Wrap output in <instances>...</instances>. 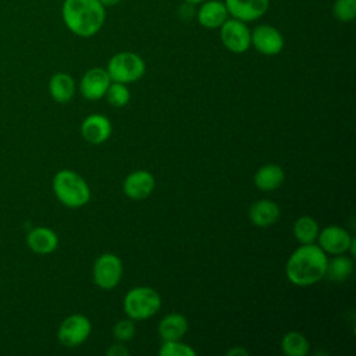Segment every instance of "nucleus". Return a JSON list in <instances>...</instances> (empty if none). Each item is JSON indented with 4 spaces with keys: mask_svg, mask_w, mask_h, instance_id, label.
<instances>
[{
    "mask_svg": "<svg viewBox=\"0 0 356 356\" xmlns=\"http://www.w3.org/2000/svg\"><path fill=\"white\" fill-rule=\"evenodd\" d=\"M327 253L314 243L300 245L292 252L285 264V275L296 286L317 284L325 277Z\"/></svg>",
    "mask_w": 356,
    "mask_h": 356,
    "instance_id": "nucleus-1",
    "label": "nucleus"
},
{
    "mask_svg": "<svg viewBox=\"0 0 356 356\" xmlns=\"http://www.w3.org/2000/svg\"><path fill=\"white\" fill-rule=\"evenodd\" d=\"M61 18L70 32L79 38H90L103 28L106 7L100 0H64Z\"/></svg>",
    "mask_w": 356,
    "mask_h": 356,
    "instance_id": "nucleus-2",
    "label": "nucleus"
},
{
    "mask_svg": "<svg viewBox=\"0 0 356 356\" xmlns=\"http://www.w3.org/2000/svg\"><path fill=\"white\" fill-rule=\"evenodd\" d=\"M53 192L57 200L70 209L85 206L90 199V188L85 178L72 170H60L53 177Z\"/></svg>",
    "mask_w": 356,
    "mask_h": 356,
    "instance_id": "nucleus-3",
    "label": "nucleus"
},
{
    "mask_svg": "<svg viewBox=\"0 0 356 356\" xmlns=\"http://www.w3.org/2000/svg\"><path fill=\"white\" fill-rule=\"evenodd\" d=\"M125 314L134 321L153 317L161 307V298L159 292L150 286L131 288L122 302Z\"/></svg>",
    "mask_w": 356,
    "mask_h": 356,
    "instance_id": "nucleus-4",
    "label": "nucleus"
},
{
    "mask_svg": "<svg viewBox=\"0 0 356 356\" xmlns=\"http://www.w3.org/2000/svg\"><path fill=\"white\" fill-rule=\"evenodd\" d=\"M107 72L113 82L132 83L139 81L146 72L145 60L134 51L115 53L107 63Z\"/></svg>",
    "mask_w": 356,
    "mask_h": 356,
    "instance_id": "nucleus-5",
    "label": "nucleus"
},
{
    "mask_svg": "<svg viewBox=\"0 0 356 356\" xmlns=\"http://www.w3.org/2000/svg\"><path fill=\"white\" fill-rule=\"evenodd\" d=\"M93 282L103 291L114 289L122 277V261L114 253H103L96 257L92 268Z\"/></svg>",
    "mask_w": 356,
    "mask_h": 356,
    "instance_id": "nucleus-6",
    "label": "nucleus"
},
{
    "mask_svg": "<svg viewBox=\"0 0 356 356\" xmlns=\"http://www.w3.org/2000/svg\"><path fill=\"white\" fill-rule=\"evenodd\" d=\"M90 331V320L85 314L74 313L61 321L57 331V338L63 346L76 348L89 338Z\"/></svg>",
    "mask_w": 356,
    "mask_h": 356,
    "instance_id": "nucleus-7",
    "label": "nucleus"
},
{
    "mask_svg": "<svg viewBox=\"0 0 356 356\" xmlns=\"http://www.w3.org/2000/svg\"><path fill=\"white\" fill-rule=\"evenodd\" d=\"M218 29L221 43L228 51L234 54H242L249 50L250 29L246 22L231 17Z\"/></svg>",
    "mask_w": 356,
    "mask_h": 356,
    "instance_id": "nucleus-8",
    "label": "nucleus"
},
{
    "mask_svg": "<svg viewBox=\"0 0 356 356\" xmlns=\"http://www.w3.org/2000/svg\"><path fill=\"white\" fill-rule=\"evenodd\" d=\"M285 44L282 33L273 25L260 24L250 31V46L263 56H277Z\"/></svg>",
    "mask_w": 356,
    "mask_h": 356,
    "instance_id": "nucleus-9",
    "label": "nucleus"
},
{
    "mask_svg": "<svg viewBox=\"0 0 356 356\" xmlns=\"http://www.w3.org/2000/svg\"><path fill=\"white\" fill-rule=\"evenodd\" d=\"M318 246L327 254H341L348 253L350 245L355 242L353 236L339 225H328L318 231L317 239Z\"/></svg>",
    "mask_w": 356,
    "mask_h": 356,
    "instance_id": "nucleus-10",
    "label": "nucleus"
},
{
    "mask_svg": "<svg viewBox=\"0 0 356 356\" xmlns=\"http://www.w3.org/2000/svg\"><path fill=\"white\" fill-rule=\"evenodd\" d=\"M110 83L111 78L107 70L93 67L82 75L79 81V90L86 100H99L106 95Z\"/></svg>",
    "mask_w": 356,
    "mask_h": 356,
    "instance_id": "nucleus-11",
    "label": "nucleus"
},
{
    "mask_svg": "<svg viewBox=\"0 0 356 356\" xmlns=\"http://www.w3.org/2000/svg\"><path fill=\"white\" fill-rule=\"evenodd\" d=\"M156 188V178L146 170H136L128 174L122 182V191L132 200H143L149 197Z\"/></svg>",
    "mask_w": 356,
    "mask_h": 356,
    "instance_id": "nucleus-12",
    "label": "nucleus"
},
{
    "mask_svg": "<svg viewBox=\"0 0 356 356\" xmlns=\"http://www.w3.org/2000/svg\"><path fill=\"white\" fill-rule=\"evenodd\" d=\"M229 17L243 22H253L261 18L270 7V0H224Z\"/></svg>",
    "mask_w": 356,
    "mask_h": 356,
    "instance_id": "nucleus-13",
    "label": "nucleus"
},
{
    "mask_svg": "<svg viewBox=\"0 0 356 356\" xmlns=\"http://www.w3.org/2000/svg\"><path fill=\"white\" fill-rule=\"evenodd\" d=\"M197 6L195 17L206 29H218L229 18L225 3L221 0H204Z\"/></svg>",
    "mask_w": 356,
    "mask_h": 356,
    "instance_id": "nucleus-14",
    "label": "nucleus"
},
{
    "mask_svg": "<svg viewBox=\"0 0 356 356\" xmlns=\"http://www.w3.org/2000/svg\"><path fill=\"white\" fill-rule=\"evenodd\" d=\"M110 120L102 114H90L81 124V135L90 145H102L111 135Z\"/></svg>",
    "mask_w": 356,
    "mask_h": 356,
    "instance_id": "nucleus-15",
    "label": "nucleus"
},
{
    "mask_svg": "<svg viewBox=\"0 0 356 356\" xmlns=\"http://www.w3.org/2000/svg\"><path fill=\"white\" fill-rule=\"evenodd\" d=\"M248 216L253 225L260 228H267L274 225L278 221L281 216V210L275 202L270 199H260L250 204L248 210Z\"/></svg>",
    "mask_w": 356,
    "mask_h": 356,
    "instance_id": "nucleus-16",
    "label": "nucleus"
},
{
    "mask_svg": "<svg viewBox=\"0 0 356 356\" xmlns=\"http://www.w3.org/2000/svg\"><path fill=\"white\" fill-rule=\"evenodd\" d=\"M26 245L36 254H50L58 246V236L49 227H35L26 235Z\"/></svg>",
    "mask_w": 356,
    "mask_h": 356,
    "instance_id": "nucleus-17",
    "label": "nucleus"
},
{
    "mask_svg": "<svg viewBox=\"0 0 356 356\" xmlns=\"http://www.w3.org/2000/svg\"><path fill=\"white\" fill-rule=\"evenodd\" d=\"M285 181V172L281 165L268 163L261 165L253 175V184L263 192H271L278 189Z\"/></svg>",
    "mask_w": 356,
    "mask_h": 356,
    "instance_id": "nucleus-18",
    "label": "nucleus"
},
{
    "mask_svg": "<svg viewBox=\"0 0 356 356\" xmlns=\"http://www.w3.org/2000/svg\"><path fill=\"white\" fill-rule=\"evenodd\" d=\"M188 327L189 324L186 317L181 313L172 312L165 314L160 320L157 325V331L163 341H178L184 338V335L188 331Z\"/></svg>",
    "mask_w": 356,
    "mask_h": 356,
    "instance_id": "nucleus-19",
    "label": "nucleus"
},
{
    "mask_svg": "<svg viewBox=\"0 0 356 356\" xmlns=\"http://www.w3.org/2000/svg\"><path fill=\"white\" fill-rule=\"evenodd\" d=\"M76 90L74 78L67 72H56L49 81V93L57 103H68Z\"/></svg>",
    "mask_w": 356,
    "mask_h": 356,
    "instance_id": "nucleus-20",
    "label": "nucleus"
},
{
    "mask_svg": "<svg viewBox=\"0 0 356 356\" xmlns=\"http://www.w3.org/2000/svg\"><path fill=\"white\" fill-rule=\"evenodd\" d=\"M353 259L348 256V253L334 254L332 259L327 260V270L325 275L335 282L346 281L353 273Z\"/></svg>",
    "mask_w": 356,
    "mask_h": 356,
    "instance_id": "nucleus-21",
    "label": "nucleus"
},
{
    "mask_svg": "<svg viewBox=\"0 0 356 356\" xmlns=\"http://www.w3.org/2000/svg\"><path fill=\"white\" fill-rule=\"evenodd\" d=\"M281 350L285 356H306L310 350V343L302 332L288 331L281 339Z\"/></svg>",
    "mask_w": 356,
    "mask_h": 356,
    "instance_id": "nucleus-22",
    "label": "nucleus"
},
{
    "mask_svg": "<svg viewBox=\"0 0 356 356\" xmlns=\"http://www.w3.org/2000/svg\"><path fill=\"white\" fill-rule=\"evenodd\" d=\"M318 224L310 216H300L293 222V235L300 245L314 243L318 235Z\"/></svg>",
    "mask_w": 356,
    "mask_h": 356,
    "instance_id": "nucleus-23",
    "label": "nucleus"
},
{
    "mask_svg": "<svg viewBox=\"0 0 356 356\" xmlns=\"http://www.w3.org/2000/svg\"><path fill=\"white\" fill-rule=\"evenodd\" d=\"M104 96L107 97L108 104H111L113 107H124L131 99V92L125 83L111 81Z\"/></svg>",
    "mask_w": 356,
    "mask_h": 356,
    "instance_id": "nucleus-24",
    "label": "nucleus"
},
{
    "mask_svg": "<svg viewBox=\"0 0 356 356\" xmlns=\"http://www.w3.org/2000/svg\"><path fill=\"white\" fill-rule=\"evenodd\" d=\"M332 15L339 22H350L356 18V0H335Z\"/></svg>",
    "mask_w": 356,
    "mask_h": 356,
    "instance_id": "nucleus-25",
    "label": "nucleus"
},
{
    "mask_svg": "<svg viewBox=\"0 0 356 356\" xmlns=\"http://www.w3.org/2000/svg\"><path fill=\"white\" fill-rule=\"evenodd\" d=\"M160 356H196V350L189 345L178 341H163L159 349Z\"/></svg>",
    "mask_w": 356,
    "mask_h": 356,
    "instance_id": "nucleus-26",
    "label": "nucleus"
},
{
    "mask_svg": "<svg viewBox=\"0 0 356 356\" xmlns=\"http://www.w3.org/2000/svg\"><path fill=\"white\" fill-rule=\"evenodd\" d=\"M113 335L118 342H128L135 335V323L132 318L118 320L113 327Z\"/></svg>",
    "mask_w": 356,
    "mask_h": 356,
    "instance_id": "nucleus-27",
    "label": "nucleus"
},
{
    "mask_svg": "<svg viewBox=\"0 0 356 356\" xmlns=\"http://www.w3.org/2000/svg\"><path fill=\"white\" fill-rule=\"evenodd\" d=\"M106 355L107 356H128L129 355V350L125 348V345L121 343H114V345H110L106 350Z\"/></svg>",
    "mask_w": 356,
    "mask_h": 356,
    "instance_id": "nucleus-28",
    "label": "nucleus"
},
{
    "mask_svg": "<svg viewBox=\"0 0 356 356\" xmlns=\"http://www.w3.org/2000/svg\"><path fill=\"white\" fill-rule=\"evenodd\" d=\"M225 355L227 356H248L249 352L245 348H242V346H234V348L228 349Z\"/></svg>",
    "mask_w": 356,
    "mask_h": 356,
    "instance_id": "nucleus-29",
    "label": "nucleus"
},
{
    "mask_svg": "<svg viewBox=\"0 0 356 356\" xmlns=\"http://www.w3.org/2000/svg\"><path fill=\"white\" fill-rule=\"evenodd\" d=\"M122 0H100V3L107 8V7H114L117 4H120Z\"/></svg>",
    "mask_w": 356,
    "mask_h": 356,
    "instance_id": "nucleus-30",
    "label": "nucleus"
},
{
    "mask_svg": "<svg viewBox=\"0 0 356 356\" xmlns=\"http://www.w3.org/2000/svg\"><path fill=\"white\" fill-rule=\"evenodd\" d=\"M186 4H192V6H197V4H200L202 1H204V0H184Z\"/></svg>",
    "mask_w": 356,
    "mask_h": 356,
    "instance_id": "nucleus-31",
    "label": "nucleus"
}]
</instances>
